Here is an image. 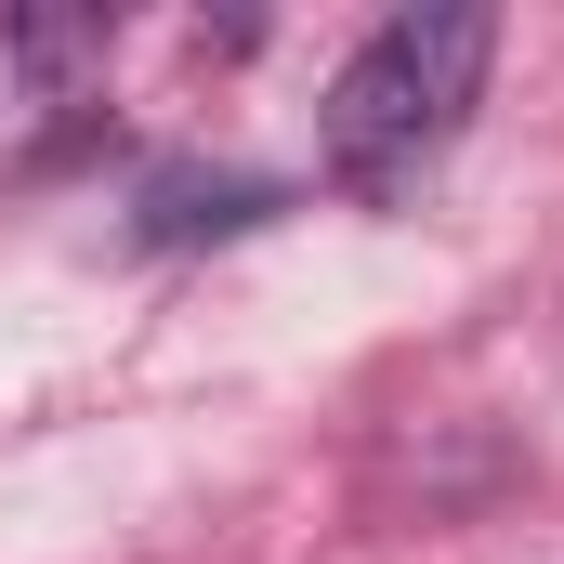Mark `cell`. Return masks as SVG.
<instances>
[{
	"mask_svg": "<svg viewBox=\"0 0 564 564\" xmlns=\"http://www.w3.org/2000/svg\"><path fill=\"white\" fill-rule=\"evenodd\" d=\"M486 66H499V13H473V0L368 26L341 53V79H328V171L355 197H408L459 144V119L486 106Z\"/></svg>",
	"mask_w": 564,
	"mask_h": 564,
	"instance_id": "1",
	"label": "cell"
}]
</instances>
